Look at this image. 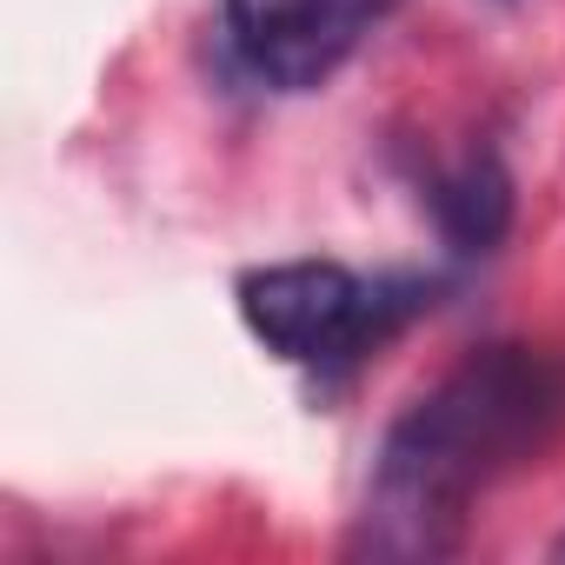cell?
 <instances>
[{"label": "cell", "instance_id": "1", "mask_svg": "<svg viewBox=\"0 0 565 565\" xmlns=\"http://www.w3.org/2000/svg\"><path fill=\"white\" fill-rule=\"evenodd\" d=\"M565 433V360L545 347H479L433 393H419L380 439L360 545L393 558H439L466 512L505 472L532 466Z\"/></svg>", "mask_w": 565, "mask_h": 565}, {"label": "cell", "instance_id": "2", "mask_svg": "<svg viewBox=\"0 0 565 565\" xmlns=\"http://www.w3.org/2000/svg\"><path fill=\"white\" fill-rule=\"evenodd\" d=\"M426 307L419 279H360L333 259H287L239 279L246 333L307 373H347Z\"/></svg>", "mask_w": 565, "mask_h": 565}, {"label": "cell", "instance_id": "3", "mask_svg": "<svg viewBox=\"0 0 565 565\" xmlns=\"http://www.w3.org/2000/svg\"><path fill=\"white\" fill-rule=\"evenodd\" d=\"M393 8L399 0H226V41L259 87L313 94Z\"/></svg>", "mask_w": 565, "mask_h": 565}, {"label": "cell", "instance_id": "4", "mask_svg": "<svg viewBox=\"0 0 565 565\" xmlns=\"http://www.w3.org/2000/svg\"><path fill=\"white\" fill-rule=\"evenodd\" d=\"M426 206H433L452 253H492L505 239V226H512V180H505V167L492 153H466L459 167L433 173Z\"/></svg>", "mask_w": 565, "mask_h": 565}]
</instances>
